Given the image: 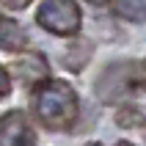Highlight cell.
Masks as SVG:
<instances>
[{
    "mask_svg": "<svg viewBox=\"0 0 146 146\" xmlns=\"http://www.w3.org/2000/svg\"><path fill=\"white\" fill-rule=\"evenodd\" d=\"M33 116L50 132H66L80 119V97L69 80L50 77L33 91Z\"/></svg>",
    "mask_w": 146,
    "mask_h": 146,
    "instance_id": "6da1fadb",
    "label": "cell"
},
{
    "mask_svg": "<svg viewBox=\"0 0 146 146\" xmlns=\"http://www.w3.org/2000/svg\"><path fill=\"white\" fill-rule=\"evenodd\" d=\"M132 64L130 58L108 64L94 80V94L102 105H124V99H130L135 91V77H132Z\"/></svg>",
    "mask_w": 146,
    "mask_h": 146,
    "instance_id": "7a4b0ae2",
    "label": "cell"
},
{
    "mask_svg": "<svg viewBox=\"0 0 146 146\" xmlns=\"http://www.w3.org/2000/svg\"><path fill=\"white\" fill-rule=\"evenodd\" d=\"M36 25L52 36L72 39V36H80L83 11L77 0H41L39 11H36Z\"/></svg>",
    "mask_w": 146,
    "mask_h": 146,
    "instance_id": "3957f363",
    "label": "cell"
},
{
    "mask_svg": "<svg viewBox=\"0 0 146 146\" xmlns=\"http://www.w3.org/2000/svg\"><path fill=\"white\" fill-rule=\"evenodd\" d=\"M0 146H39L36 130L25 110H8L0 116Z\"/></svg>",
    "mask_w": 146,
    "mask_h": 146,
    "instance_id": "277c9868",
    "label": "cell"
},
{
    "mask_svg": "<svg viewBox=\"0 0 146 146\" xmlns=\"http://www.w3.org/2000/svg\"><path fill=\"white\" fill-rule=\"evenodd\" d=\"M22 58H17L8 66V74L19 80L28 91H36L44 80H50V61L44 52H19Z\"/></svg>",
    "mask_w": 146,
    "mask_h": 146,
    "instance_id": "5b68a950",
    "label": "cell"
},
{
    "mask_svg": "<svg viewBox=\"0 0 146 146\" xmlns=\"http://www.w3.org/2000/svg\"><path fill=\"white\" fill-rule=\"evenodd\" d=\"M94 58V41L86 39V36H72L69 39V44H66V50L61 52V64L69 69V72H83L86 66H88V61Z\"/></svg>",
    "mask_w": 146,
    "mask_h": 146,
    "instance_id": "8992f818",
    "label": "cell"
},
{
    "mask_svg": "<svg viewBox=\"0 0 146 146\" xmlns=\"http://www.w3.org/2000/svg\"><path fill=\"white\" fill-rule=\"evenodd\" d=\"M31 47V33L25 25H19L17 19H0V50L19 55Z\"/></svg>",
    "mask_w": 146,
    "mask_h": 146,
    "instance_id": "52a82bcc",
    "label": "cell"
},
{
    "mask_svg": "<svg viewBox=\"0 0 146 146\" xmlns=\"http://www.w3.org/2000/svg\"><path fill=\"white\" fill-rule=\"evenodd\" d=\"M113 14L127 22H146V0H113Z\"/></svg>",
    "mask_w": 146,
    "mask_h": 146,
    "instance_id": "ba28073f",
    "label": "cell"
},
{
    "mask_svg": "<svg viewBox=\"0 0 146 146\" xmlns=\"http://www.w3.org/2000/svg\"><path fill=\"white\" fill-rule=\"evenodd\" d=\"M143 121V110L138 105H130V102H124L119 110H116V127H121V130H132V127H138Z\"/></svg>",
    "mask_w": 146,
    "mask_h": 146,
    "instance_id": "9c48e42d",
    "label": "cell"
},
{
    "mask_svg": "<svg viewBox=\"0 0 146 146\" xmlns=\"http://www.w3.org/2000/svg\"><path fill=\"white\" fill-rule=\"evenodd\" d=\"M132 77H135V91H146V58L132 64Z\"/></svg>",
    "mask_w": 146,
    "mask_h": 146,
    "instance_id": "30bf717a",
    "label": "cell"
},
{
    "mask_svg": "<svg viewBox=\"0 0 146 146\" xmlns=\"http://www.w3.org/2000/svg\"><path fill=\"white\" fill-rule=\"evenodd\" d=\"M8 94H11V74H8L6 66L0 64V99H6Z\"/></svg>",
    "mask_w": 146,
    "mask_h": 146,
    "instance_id": "8fae6325",
    "label": "cell"
},
{
    "mask_svg": "<svg viewBox=\"0 0 146 146\" xmlns=\"http://www.w3.org/2000/svg\"><path fill=\"white\" fill-rule=\"evenodd\" d=\"M33 0H3V6L11 8V11H22V8H28Z\"/></svg>",
    "mask_w": 146,
    "mask_h": 146,
    "instance_id": "7c38bea8",
    "label": "cell"
},
{
    "mask_svg": "<svg viewBox=\"0 0 146 146\" xmlns=\"http://www.w3.org/2000/svg\"><path fill=\"white\" fill-rule=\"evenodd\" d=\"M86 3H91V6H97V8H105V6H113V0H86Z\"/></svg>",
    "mask_w": 146,
    "mask_h": 146,
    "instance_id": "4fadbf2b",
    "label": "cell"
},
{
    "mask_svg": "<svg viewBox=\"0 0 146 146\" xmlns=\"http://www.w3.org/2000/svg\"><path fill=\"white\" fill-rule=\"evenodd\" d=\"M116 146H135V143H130V141H119Z\"/></svg>",
    "mask_w": 146,
    "mask_h": 146,
    "instance_id": "5bb4252c",
    "label": "cell"
},
{
    "mask_svg": "<svg viewBox=\"0 0 146 146\" xmlns=\"http://www.w3.org/2000/svg\"><path fill=\"white\" fill-rule=\"evenodd\" d=\"M86 146H105V143H99V141H91V143H86Z\"/></svg>",
    "mask_w": 146,
    "mask_h": 146,
    "instance_id": "9a60e30c",
    "label": "cell"
},
{
    "mask_svg": "<svg viewBox=\"0 0 146 146\" xmlns=\"http://www.w3.org/2000/svg\"><path fill=\"white\" fill-rule=\"evenodd\" d=\"M141 127H143V132H146V113H143V121H141Z\"/></svg>",
    "mask_w": 146,
    "mask_h": 146,
    "instance_id": "2e32d148",
    "label": "cell"
},
{
    "mask_svg": "<svg viewBox=\"0 0 146 146\" xmlns=\"http://www.w3.org/2000/svg\"><path fill=\"white\" fill-rule=\"evenodd\" d=\"M0 19H3V14H0Z\"/></svg>",
    "mask_w": 146,
    "mask_h": 146,
    "instance_id": "e0dca14e",
    "label": "cell"
}]
</instances>
